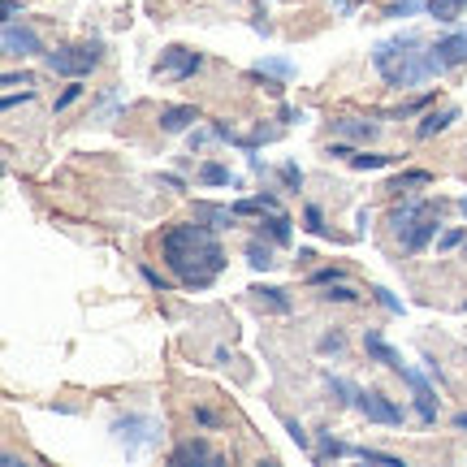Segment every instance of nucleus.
I'll return each mask as SVG.
<instances>
[{
	"instance_id": "1",
	"label": "nucleus",
	"mask_w": 467,
	"mask_h": 467,
	"mask_svg": "<svg viewBox=\"0 0 467 467\" xmlns=\"http://www.w3.org/2000/svg\"><path fill=\"white\" fill-rule=\"evenodd\" d=\"M161 255H165L169 273L186 285H208L225 268V251L208 225H173L161 238Z\"/></svg>"
},
{
	"instance_id": "2",
	"label": "nucleus",
	"mask_w": 467,
	"mask_h": 467,
	"mask_svg": "<svg viewBox=\"0 0 467 467\" xmlns=\"http://www.w3.org/2000/svg\"><path fill=\"white\" fill-rule=\"evenodd\" d=\"M377 69L385 74V83L394 87H420L429 83L433 74H441V61H437V48H424L420 35H399V39H385L381 48L372 52Z\"/></svg>"
},
{
	"instance_id": "3",
	"label": "nucleus",
	"mask_w": 467,
	"mask_h": 467,
	"mask_svg": "<svg viewBox=\"0 0 467 467\" xmlns=\"http://www.w3.org/2000/svg\"><path fill=\"white\" fill-rule=\"evenodd\" d=\"M389 225H394V234H399L402 247H407V251H420L424 243H429V238H433V230H437V203H429V200L402 203V208H394Z\"/></svg>"
},
{
	"instance_id": "4",
	"label": "nucleus",
	"mask_w": 467,
	"mask_h": 467,
	"mask_svg": "<svg viewBox=\"0 0 467 467\" xmlns=\"http://www.w3.org/2000/svg\"><path fill=\"white\" fill-rule=\"evenodd\" d=\"M100 66V44H78V48H57L48 52L52 74H91Z\"/></svg>"
},
{
	"instance_id": "5",
	"label": "nucleus",
	"mask_w": 467,
	"mask_h": 467,
	"mask_svg": "<svg viewBox=\"0 0 467 467\" xmlns=\"http://www.w3.org/2000/svg\"><path fill=\"white\" fill-rule=\"evenodd\" d=\"M359 411L368 420H377V424H402V411L394 402H385L381 394H359Z\"/></svg>"
},
{
	"instance_id": "6",
	"label": "nucleus",
	"mask_w": 467,
	"mask_h": 467,
	"mask_svg": "<svg viewBox=\"0 0 467 467\" xmlns=\"http://www.w3.org/2000/svg\"><path fill=\"white\" fill-rule=\"evenodd\" d=\"M5 52H9V57H31V52H39V35L26 31V26L17 31L14 22H9V26H5Z\"/></svg>"
},
{
	"instance_id": "7",
	"label": "nucleus",
	"mask_w": 467,
	"mask_h": 467,
	"mask_svg": "<svg viewBox=\"0 0 467 467\" xmlns=\"http://www.w3.org/2000/svg\"><path fill=\"white\" fill-rule=\"evenodd\" d=\"M437 48V61L451 69V66H463L467 61V35H451V39H441V44H433Z\"/></svg>"
},
{
	"instance_id": "8",
	"label": "nucleus",
	"mask_w": 467,
	"mask_h": 467,
	"mask_svg": "<svg viewBox=\"0 0 467 467\" xmlns=\"http://www.w3.org/2000/svg\"><path fill=\"white\" fill-rule=\"evenodd\" d=\"M364 347H368V355H377V359H381V364H389L394 372L402 368V355H399L394 347H389V342H385L381 334H368V337H364Z\"/></svg>"
},
{
	"instance_id": "9",
	"label": "nucleus",
	"mask_w": 467,
	"mask_h": 467,
	"mask_svg": "<svg viewBox=\"0 0 467 467\" xmlns=\"http://www.w3.org/2000/svg\"><path fill=\"white\" fill-rule=\"evenodd\" d=\"M165 69H173V74H191V69H200V57H195V52H186V48H169Z\"/></svg>"
},
{
	"instance_id": "10",
	"label": "nucleus",
	"mask_w": 467,
	"mask_h": 467,
	"mask_svg": "<svg viewBox=\"0 0 467 467\" xmlns=\"http://www.w3.org/2000/svg\"><path fill=\"white\" fill-rule=\"evenodd\" d=\"M191 459H203V463H217V451H208L203 441H186L182 451H173V463H191Z\"/></svg>"
},
{
	"instance_id": "11",
	"label": "nucleus",
	"mask_w": 467,
	"mask_h": 467,
	"mask_svg": "<svg viewBox=\"0 0 467 467\" xmlns=\"http://www.w3.org/2000/svg\"><path fill=\"white\" fill-rule=\"evenodd\" d=\"M191 121H200V113L195 109H169L165 117H161V126H165L169 134H178V130H186Z\"/></svg>"
},
{
	"instance_id": "12",
	"label": "nucleus",
	"mask_w": 467,
	"mask_h": 467,
	"mask_svg": "<svg viewBox=\"0 0 467 467\" xmlns=\"http://www.w3.org/2000/svg\"><path fill=\"white\" fill-rule=\"evenodd\" d=\"M463 9H467V0H429V14H433L437 22H454Z\"/></svg>"
},
{
	"instance_id": "13",
	"label": "nucleus",
	"mask_w": 467,
	"mask_h": 467,
	"mask_svg": "<svg viewBox=\"0 0 467 467\" xmlns=\"http://www.w3.org/2000/svg\"><path fill=\"white\" fill-rule=\"evenodd\" d=\"M451 121H454V109H441V113H433L429 121H424V126H420V139H429V134H437V130H446Z\"/></svg>"
},
{
	"instance_id": "14",
	"label": "nucleus",
	"mask_w": 467,
	"mask_h": 467,
	"mask_svg": "<svg viewBox=\"0 0 467 467\" xmlns=\"http://www.w3.org/2000/svg\"><path fill=\"white\" fill-rule=\"evenodd\" d=\"M203 182H213V186L230 182V169H221V165H208V169H203Z\"/></svg>"
},
{
	"instance_id": "15",
	"label": "nucleus",
	"mask_w": 467,
	"mask_h": 467,
	"mask_svg": "<svg viewBox=\"0 0 467 467\" xmlns=\"http://www.w3.org/2000/svg\"><path fill=\"white\" fill-rule=\"evenodd\" d=\"M251 265H255V268H268V265H273V260H268V247L251 243Z\"/></svg>"
},
{
	"instance_id": "16",
	"label": "nucleus",
	"mask_w": 467,
	"mask_h": 467,
	"mask_svg": "<svg viewBox=\"0 0 467 467\" xmlns=\"http://www.w3.org/2000/svg\"><path fill=\"white\" fill-rule=\"evenodd\" d=\"M359 169H377V165H385V156H350Z\"/></svg>"
},
{
	"instance_id": "17",
	"label": "nucleus",
	"mask_w": 467,
	"mask_h": 467,
	"mask_svg": "<svg viewBox=\"0 0 467 467\" xmlns=\"http://www.w3.org/2000/svg\"><path fill=\"white\" fill-rule=\"evenodd\" d=\"M307 230H325V225H320V213H317V208H307Z\"/></svg>"
},
{
	"instance_id": "18",
	"label": "nucleus",
	"mask_w": 467,
	"mask_h": 467,
	"mask_svg": "<svg viewBox=\"0 0 467 467\" xmlns=\"http://www.w3.org/2000/svg\"><path fill=\"white\" fill-rule=\"evenodd\" d=\"M454 424H459V429H467V416H459V420H454Z\"/></svg>"
},
{
	"instance_id": "19",
	"label": "nucleus",
	"mask_w": 467,
	"mask_h": 467,
	"mask_svg": "<svg viewBox=\"0 0 467 467\" xmlns=\"http://www.w3.org/2000/svg\"><path fill=\"white\" fill-rule=\"evenodd\" d=\"M463 213H467V200H463Z\"/></svg>"
},
{
	"instance_id": "20",
	"label": "nucleus",
	"mask_w": 467,
	"mask_h": 467,
	"mask_svg": "<svg viewBox=\"0 0 467 467\" xmlns=\"http://www.w3.org/2000/svg\"><path fill=\"white\" fill-rule=\"evenodd\" d=\"M463 307H467V303H463Z\"/></svg>"
}]
</instances>
